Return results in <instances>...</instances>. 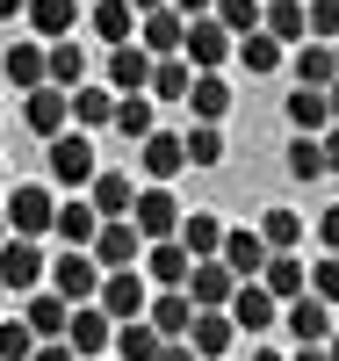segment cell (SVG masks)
Instances as JSON below:
<instances>
[{"label":"cell","mask_w":339,"mask_h":361,"mask_svg":"<svg viewBox=\"0 0 339 361\" xmlns=\"http://www.w3.org/2000/svg\"><path fill=\"white\" fill-rule=\"evenodd\" d=\"M152 8H166V0H130V15H152Z\"/></svg>","instance_id":"7dc6e473"},{"label":"cell","mask_w":339,"mask_h":361,"mask_svg":"<svg viewBox=\"0 0 339 361\" xmlns=\"http://www.w3.org/2000/svg\"><path fill=\"white\" fill-rule=\"evenodd\" d=\"M0 66H8V80L29 94V87H44V44H37V37H22V44L0 51Z\"/></svg>","instance_id":"4dcf8cb0"},{"label":"cell","mask_w":339,"mask_h":361,"mask_svg":"<svg viewBox=\"0 0 339 361\" xmlns=\"http://www.w3.org/2000/svg\"><path fill=\"white\" fill-rule=\"evenodd\" d=\"M274 325H289V340H296V347H325V340H332V304L303 289V296H289V304L274 311Z\"/></svg>","instance_id":"5b68a950"},{"label":"cell","mask_w":339,"mask_h":361,"mask_svg":"<svg viewBox=\"0 0 339 361\" xmlns=\"http://www.w3.org/2000/svg\"><path fill=\"white\" fill-rule=\"evenodd\" d=\"M130 29H137L130 0H94V37L101 44H130Z\"/></svg>","instance_id":"74e56055"},{"label":"cell","mask_w":339,"mask_h":361,"mask_svg":"<svg viewBox=\"0 0 339 361\" xmlns=\"http://www.w3.org/2000/svg\"><path fill=\"white\" fill-rule=\"evenodd\" d=\"M51 188H37V180H22V188L8 195V209H0V224H8V238H44L51 231Z\"/></svg>","instance_id":"8992f818"},{"label":"cell","mask_w":339,"mask_h":361,"mask_svg":"<svg viewBox=\"0 0 339 361\" xmlns=\"http://www.w3.org/2000/svg\"><path fill=\"white\" fill-rule=\"evenodd\" d=\"M159 361H195V347L188 340H159Z\"/></svg>","instance_id":"ee69618b"},{"label":"cell","mask_w":339,"mask_h":361,"mask_svg":"<svg viewBox=\"0 0 339 361\" xmlns=\"http://www.w3.org/2000/svg\"><path fill=\"white\" fill-rule=\"evenodd\" d=\"M94 173H101V159H94V137H87V130H58V137H51V180L87 188Z\"/></svg>","instance_id":"277c9868"},{"label":"cell","mask_w":339,"mask_h":361,"mask_svg":"<svg viewBox=\"0 0 339 361\" xmlns=\"http://www.w3.org/2000/svg\"><path fill=\"white\" fill-rule=\"evenodd\" d=\"M289 123L303 137H332V94H325V87H296V94H289Z\"/></svg>","instance_id":"44dd1931"},{"label":"cell","mask_w":339,"mask_h":361,"mask_svg":"<svg viewBox=\"0 0 339 361\" xmlns=\"http://www.w3.org/2000/svg\"><path fill=\"white\" fill-rule=\"evenodd\" d=\"M180 340L195 347V361H224L238 333H231V318H224V311H195V318H188V333H180Z\"/></svg>","instance_id":"2e32d148"},{"label":"cell","mask_w":339,"mask_h":361,"mask_svg":"<svg viewBox=\"0 0 339 361\" xmlns=\"http://www.w3.org/2000/svg\"><path fill=\"white\" fill-rule=\"evenodd\" d=\"M51 231L66 238V246H80V253H87V238L101 231V217L87 209V195H73V202H58V209H51Z\"/></svg>","instance_id":"484cf974"},{"label":"cell","mask_w":339,"mask_h":361,"mask_svg":"<svg viewBox=\"0 0 339 361\" xmlns=\"http://www.w3.org/2000/svg\"><path fill=\"white\" fill-rule=\"evenodd\" d=\"M109 109H116L109 87H73V94H66V116H80V130H101Z\"/></svg>","instance_id":"e575fe53"},{"label":"cell","mask_w":339,"mask_h":361,"mask_svg":"<svg viewBox=\"0 0 339 361\" xmlns=\"http://www.w3.org/2000/svg\"><path fill=\"white\" fill-rule=\"evenodd\" d=\"M289 361H332V354H325V347H296Z\"/></svg>","instance_id":"bcb514c9"},{"label":"cell","mask_w":339,"mask_h":361,"mask_svg":"<svg viewBox=\"0 0 339 361\" xmlns=\"http://www.w3.org/2000/svg\"><path fill=\"white\" fill-rule=\"evenodd\" d=\"M289 73H296V87H325V94H332V73H339V58H332V44H311V37H303Z\"/></svg>","instance_id":"f546056e"},{"label":"cell","mask_w":339,"mask_h":361,"mask_svg":"<svg viewBox=\"0 0 339 361\" xmlns=\"http://www.w3.org/2000/svg\"><path fill=\"white\" fill-rule=\"evenodd\" d=\"M296 238H303V217H296V209H267V217H260V246H267V253H289Z\"/></svg>","instance_id":"ab89813d"},{"label":"cell","mask_w":339,"mask_h":361,"mask_svg":"<svg viewBox=\"0 0 339 361\" xmlns=\"http://www.w3.org/2000/svg\"><path fill=\"white\" fill-rule=\"evenodd\" d=\"M274 311H282V304H274L260 282H238V289H231V304H224L231 333H245V340H253V333H274Z\"/></svg>","instance_id":"7c38bea8"},{"label":"cell","mask_w":339,"mask_h":361,"mask_svg":"<svg viewBox=\"0 0 339 361\" xmlns=\"http://www.w3.org/2000/svg\"><path fill=\"white\" fill-rule=\"evenodd\" d=\"M0 311H8V289H0Z\"/></svg>","instance_id":"f907efd6"},{"label":"cell","mask_w":339,"mask_h":361,"mask_svg":"<svg viewBox=\"0 0 339 361\" xmlns=\"http://www.w3.org/2000/svg\"><path fill=\"white\" fill-rule=\"evenodd\" d=\"M217 260L231 267V275H238V282H253V275H260V267H267V246H260V231H253V224H238V231L224 224V246H217Z\"/></svg>","instance_id":"9a60e30c"},{"label":"cell","mask_w":339,"mask_h":361,"mask_svg":"<svg viewBox=\"0 0 339 361\" xmlns=\"http://www.w3.org/2000/svg\"><path fill=\"white\" fill-rule=\"evenodd\" d=\"M137 260H144V282H159V289H180V275H188V253H180V238H152Z\"/></svg>","instance_id":"cb8c5ba5"},{"label":"cell","mask_w":339,"mask_h":361,"mask_svg":"<svg viewBox=\"0 0 339 361\" xmlns=\"http://www.w3.org/2000/svg\"><path fill=\"white\" fill-rule=\"evenodd\" d=\"M188 66H180V58H152V80H144V94H159V102H180L188 94Z\"/></svg>","instance_id":"f35d334b"},{"label":"cell","mask_w":339,"mask_h":361,"mask_svg":"<svg viewBox=\"0 0 339 361\" xmlns=\"http://www.w3.org/2000/svg\"><path fill=\"white\" fill-rule=\"evenodd\" d=\"M188 318H195V304H188L180 289H166V296H152V304H144V325H152L159 340H180V333H188Z\"/></svg>","instance_id":"d4e9b609"},{"label":"cell","mask_w":339,"mask_h":361,"mask_svg":"<svg viewBox=\"0 0 339 361\" xmlns=\"http://www.w3.org/2000/svg\"><path fill=\"white\" fill-rule=\"evenodd\" d=\"M180 253L188 260H217V246H224V217H209V209H180Z\"/></svg>","instance_id":"d6986e66"},{"label":"cell","mask_w":339,"mask_h":361,"mask_svg":"<svg viewBox=\"0 0 339 361\" xmlns=\"http://www.w3.org/2000/svg\"><path fill=\"white\" fill-rule=\"evenodd\" d=\"M231 289H238V275H231L224 260H188V275H180V296H188L195 311H224Z\"/></svg>","instance_id":"ba28073f"},{"label":"cell","mask_w":339,"mask_h":361,"mask_svg":"<svg viewBox=\"0 0 339 361\" xmlns=\"http://www.w3.org/2000/svg\"><path fill=\"white\" fill-rule=\"evenodd\" d=\"M137 166H144L152 180H159V188H166V180H173L180 166H188V159H180V137H173V130H152V137H137Z\"/></svg>","instance_id":"7402d4cb"},{"label":"cell","mask_w":339,"mask_h":361,"mask_svg":"<svg viewBox=\"0 0 339 361\" xmlns=\"http://www.w3.org/2000/svg\"><path fill=\"white\" fill-rule=\"evenodd\" d=\"M66 318H73L66 296H51V289H29V296H22V325H29V340H58V333H66Z\"/></svg>","instance_id":"e0dca14e"},{"label":"cell","mask_w":339,"mask_h":361,"mask_svg":"<svg viewBox=\"0 0 339 361\" xmlns=\"http://www.w3.org/2000/svg\"><path fill=\"white\" fill-rule=\"evenodd\" d=\"M22 15V0H0V22H15Z\"/></svg>","instance_id":"c3c4849f"},{"label":"cell","mask_w":339,"mask_h":361,"mask_svg":"<svg viewBox=\"0 0 339 361\" xmlns=\"http://www.w3.org/2000/svg\"><path fill=\"white\" fill-rule=\"evenodd\" d=\"M44 275H51V296H66V304H94V289H101L94 253H80V246H66L58 260H44Z\"/></svg>","instance_id":"3957f363"},{"label":"cell","mask_w":339,"mask_h":361,"mask_svg":"<svg viewBox=\"0 0 339 361\" xmlns=\"http://www.w3.org/2000/svg\"><path fill=\"white\" fill-rule=\"evenodd\" d=\"M224 58H231V29L217 15H195L188 29H180V66L188 73H217Z\"/></svg>","instance_id":"7a4b0ae2"},{"label":"cell","mask_w":339,"mask_h":361,"mask_svg":"<svg viewBox=\"0 0 339 361\" xmlns=\"http://www.w3.org/2000/svg\"><path fill=\"white\" fill-rule=\"evenodd\" d=\"M231 58H238V66L253 73V80H267V73H282V44H274L267 29H253V37H231Z\"/></svg>","instance_id":"4316f807"},{"label":"cell","mask_w":339,"mask_h":361,"mask_svg":"<svg viewBox=\"0 0 339 361\" xmlns=\"http://www.w3.org/2000/svg\"><path fill=\"white\" fill-rule=\"evenodd\" d=\"M253 361H289V354H267V347H260V354H253Z\"/></svg>","instance_id":"681fc988"},{"label":"cell","mask_w":339,"mask_h":361,"mask_svg":"<svg viewBox=\"0 0 339 361\" xmlns=\"http://www.w3.org/2000/svg\"><path fill=\"white\" fill-rule=\"evenodd\" d=\"M0 116H8V109H0Z\"/></svg>","instance_id":"db71d44e"},{"label":"cell","mask_w":339,"mask_h":361,"mask_svg":"<svg viewBox=\"0 0 339 361\" xmlns=\"http://www.w3.org/2000/svg\"><path fill=\"white\" fill-rule=\"evenodd\" d=\"M260 29L274 44H303V0H260Z\"/></svg>","instance_id":"836d02e7"},{"label":"cell","mask_w":339,"mask_h":361,"mask_svg":"<svg viewBox=\"0 0 339 361\" xmlns=\"http://www.w3.org/2000/svg\"><path fill=\"white\" fill-rule=\"evenodd\" d=\"M109 347H116V361H159V333H152L144 318H123L109 333Z\"/></svg>","instance_id":"1f68e13d"},{"label":"cell","mask_w":339,"mask_h":361,"mask_svg":"<svg viewBox=\"0 0 339 361\" xmlns=\"http://www.w3.org/2000/svg\"><path fill=\"white\" fill-rule=\"evenodd\" d=\"M109 123H116L123 137H130V145L159 130V123H152V102H144V94H116V109H109Z\"/></svg>","instance_id":"8d00e7d4"},{"label":"cell","mask_w":339,"mask_h":361,"mask_svg":"<svg viewBox=\"0 0 339 361\" xmlns=\"http://www.w3.org/2000/svg\"><path fill=\"white\" fill-rule=\"evenodd\" d=\"M130 195H137L130 173H94L87 180V209H94V217H130Z\"/></svg>","instance_id":"603a6c76"},{"label":"cell","mask_w":339,"mask_h":361,"mask_svg":"<svg viewBox=\"0 0 339 361\" xmlns=\"http://www.w3.org/2000/svg\"><path fill=\"white\" fill-rule=\"evenodd\" d=\"M180 159L202 166V173H209V166H224V130H217V123H195L188 137H180Z\"/></svg>","instance_id":"d590c367"},{"label":"cell","mask_w":339,"mask_h":361,"mask_svg":"<svg viewBox=\"0 0 339 361\" xmlns=\"http://www.w3.org/2000/svg\"><path fill=\"white\" fill-rule=\"evenodd\" d=\"M166 8H173L180 22H195V15H209V0H166Z\"/></svg>","instance_id":"f6af8a7d"},{"label":"cell","mask_w":339,"mask_h":361,"mask_svg":"<svg viewBox=\"0 0 339 361\" xmlns=\"http://www.w3.org/2000/svg\"><path fill=\"white\" fill-rule=\"evenodd\" d=\"M29 361H80L66 340H37V347H29Z\"/></svg>","instance_id":"7bdbcfd3"},{"label":"cell","mask_w":339,"mask_h":361,"mask_svg":"<svg viewBox=\"0 0 339 361\" xmlns=\"http://www.w3.org/2000/svg\"><path fill=\"white\" fill-rule=\"evenodd\" d=\"M37 282H44L37 238H0V289H8V296H29Z\"/></svg>","instance_id":"8fae6325"},{"label":"cell","mask_w":339,"mask_h":361,"mask_svg":"<svg viewBox=\"0 0 339 361\" xmlns=\"http://www.w3.org/2000/svg\"><path fill=\"white\" fill-rule=\"evenodd\" d=\"M130 231L144 238V246H152V238H173V231H180V195L159 188V180L137 188V195H130Z\"/></svg>","instance_id":"6da1fadb"},{"label":"cell","mask_w":339,"mask_h":361,"mask_svg":"<svg viewBox=\"0 0 339 361\" xmlns=\"http://www.w3.org/2000/svg\"><path fill=\"white\" fill-rule=\"evenodd\" d=\"M87 253H94V267L109 275V267H137V253H144V238L130 231V217H101V231L87 238Z\"/></svg>","instance_id":"30bf717a"},{"label":"cell","mask_w":339,"mask_h":361,"mask_svg":"<svg viewBox=\"0 0 339 361\" xmlns=\"http://www.w3.org/2000/svg\"><path fill=\"white\" fill-rule=\"evenodd\" d=\"M152 80V58L137 44H109V94H144Z\"/></svg>","instance_id":"ffe728a7"},{"label":"cell","mask_w":339,"mask_h":361,"mask_svg":"<svg viewBox=\"0 0 339 361\" xmlns=\"http://www.w3.org/2000/svg\"><path fill=\"white\" fill-rule=\"evenodd\" d=\"M253 282L274 296V304H289V296H303V260L296 253H267V267H260Z\"/></svg>","instance_id":"f1b7e54d"},{"label":"cell","mask_w":339,"mask_h":361,"mask_svg":"<svg viewBox=\"0 0 339 361\" xmlns=\"http://www.w3.org/2000/svg\"><path fill=\"white\" fill-rule=\"evenodd\" d=\"M22 123H29V130H37V137L51 145L58 130L73 123V116H66V94H58V87H29V94H22Z\"/></svg>","instance_id":"ac0fdd59"},{"label":"cell","mask_w":339,"mask_h":361,"mask_svg":"<svg viewBox=\"0 0 339 361\" xmlns=\"http://www.w3.org/2000/svg\"><path fill=\"white\" fill-rule=\"evenodd\" d=\"M29 347H37V340H29V325H22V318H0V361H29Z\"/></svg>","instance_id":"b9f144b4"},{"label":"cell","mask_w":339,"mask_h":361,"mask_svg":"<svg viewBox=\"0 0 339 361\" xmlns=\"http://www.w3.org/2000/svg\"><path fill=\"white\" fill-rule=\"evenodd\" d=\"M289 173H296V180H325V173H332V137H303V130H296Z\"/></svg>","instance_id":"d6a6232c"},{"label":"cell","mask_w":339,"mask_h":361,"mask_svg":"<svg viewBox=\"0 0 339 361\" xmlns=\"http://www.w3.org/2000/svg\"><path fill=\"white\" fill-rule=\"evenodd\" d=\"M0 180H8V166H0Z\"/></svg>","instance_id":"f5cc1de1"},{"label":"cell","mask_w":339,"mask_h":361,"mask_svg":"<svg viewBox=\"0 0 339 361\" xmlns=\"http://www.w3.org/2000/svg\"><path fill=\"white\" fill-rule=\"evenodd\" d=\"M109 333H116V318H109L101 304H73V318H66V333H58V340H66L80 361H101V354H109Z\"/></svg>","instance_id":"9c48e42d"},{"label":"cell","mask_w":339,"mask_h":361,"mask_svg":"<svg viewBox=\"0 0 339 361\" xmlns=\"http://www.w3.org/2000/svg\"><path fill=\"white\" fill-rule=\"evenodd\" d=\"M209 15H217L231 37H253L260 29V0H209Z\"/></svg>","instance_id":"60d3db41"},{"label":"cell","mask_w":339,"mask_h":361,"mask_svg":"<svg viewBox=\"0 0 339 361\" xmlns=\"http://www.w3.org/2000/svg\"><path fill=\"white\" fill-rule=\"evenodd\" d=\"M94 304L123 325V318H144V304H152V282L137 275V267H109L101 275V289H94Z\"/></svg>","instance_id":"52a82bcc"},{"label":"cell","mask_w":339,"mask_h":361,"mask_svg":"<svg viewBox=\"0 0 339 361\" xmlns=\"http://www.w3.org/2000/svg\"><path fill=\"white\" fill-rule=\"evenodd\" d=\"M22 29H29L37 44L73 37V29H80V0H22Z\"/></svg>","instance_id":"4fadbf2b"},{"label":"cell","mask_w":339,"mask_h":361,"mask_svg":"<svg viewBox=\"0 0 339 361\" xmlns=\"http://www.w3.org/2000/svg\"><path fill=\"white\" fill-rule=\"evenodd\" d=\"M180 29H188V22H180L173 8H152V15H137L130 37H137L144 58H180Z\"/></svg>","instance_id":"5bb4252c"},{"label":"cell","mask_w":339,"mask_h":361,"mask_svg":"<svg viewBox=\"0 0 339 361\" xmlns=\"http://www.w3.org/2000/svg\"><path fill=\"white\" fill-rule=\"evenodd\" d=\"M0 238H8V224H0Z\"/></svg>","instance_id":"816d5d0a"},{"label":"cell","mask_w":339,"mask_h":361,"mask_svg":"<svg viewBox=\"0 0 339 361\" xmlns=\"http://www.w3.org/2000/svg\"><path fill=\"white\" fill-rule=\"evenodd\" d=\"M180 102H188V109L202 116V123H224V116H231V87H224L217 73H195V80H188V94H180Z\"/></svg>","instance_id":"83f0119b"}]
</instances>
